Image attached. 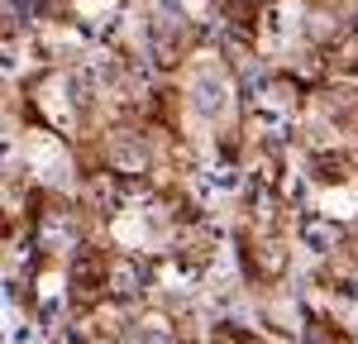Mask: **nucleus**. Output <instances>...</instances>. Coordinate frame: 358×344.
Wrapping results in <instances>:
<instances>
[{
	"label": "nucleus",
	"instance_id": "nucleus-12",
	"mask_svg": "<svg viewBox=\"0 0 358 344\" xmlns=\"http://www.w3.org/2000/svg\"><path fill=\"white\" fill-rule=\"evenodd\" d=\"M115 163L124 172H138L143 168V148H138V143H115Z\"/></svg>",
	"mask_w": 358,
	"mask_h": 344
},
{
	"label": "nucleus",
	"instance_id": "nucleus-2",
	"mask_svg": "<svg viewBox=\"0 0 358 344\" xmlns=\"http://www.w3.org/2000/svg\"><path fill=\"white\" fill-rule=\"evenodd\" d=\"M29 163L38 177H48L57 187H67V158H62V148H57L48 134H29Z\"/></svg>",
	"mask_w": 358,
	"mask_h": 344
},
{
	"label": "nucleus",
	"instance_id": "nucleus-3",
	"mask_svg": "<svg viewBox=\"0 0 358 344\" xmlns=\"http://www.w3.org/2000/svg\"><path fill=\"white\" fill-rule=\"evenodd\" d=\"M296 20H301V5H296V0H282V5H273V10H268V24H263L268 48H282V43L292 38Z\"/></svg>",
	"mask_w": 358,
	"mask_h": 344
},
{
	"label": "nucleus",
	"instance_id": "nucleus-11",
	"mask_svg": "<svg viewBox=\"0 0 358 344\" xmlns=\"http://www.w3.org/2000/svg\"><path fill=\"white\" fill-rule=\"evenodd\" d=\"M320 206H325L330 215H354L358 196H354V192H325V196H320Z\"/></svg>",
	"mask_w": 358,
	"mask_h": 344
},
{
	"label": "nucleus",
	"instance_id": "nucleus-15",
	"mask_svg": "<svg viewBox=\"0 0 358 344\" xmlns=\"http://www.w3.org/2000/svg\"><path fill=\"white\" fill-rule=\"evenodd\" d=\"M138 340L143 344H167V320H158V315L143 320V325H138Z\"/></svg>",
	"mask_w": 358,
	"mask_h": 344
},
{
	"label": "nucleus",
	"instance_id": "nucleus-4",
	"mask_svg": "<svg viewBox=\"0 0 358 344\" xmlns=\"http://www.w3.org/2000/svg\"><path fill=\"white\" fill-rule=\"evenodd\" d=\"M296 239H301L306 254L325 258L339 244V225H330V220H301V229H296Z\"/></svg>",
	"mask_w": 358,
	"mask_h": 344
},
{
	"label": "nucleus",
	"instance_id": "nucleus-14",
	"mask_svg": "<svg viewBox=\"0 0 358 344\" xmlns=\"http://www.w3.org/2000/svg\"><path fill=\"white\" fill-rule=\"evenodd\" d=\"M163 282H167V292L187 296V292L196 287V278H192V273H182V268H163Z\"/></svg>",
	"mask_w": 358,
	"mask_h": 344
},
{
	"label": "nucleus",
	"instance_id": "nucleus-10",
	"mask_svg": "<svg viewBox=\"0 0 358 344\" xmlns=\"http://www.w3.org/2000/svg\"><path fill=\"white\" fill-rule=\"evenodd\" d=\"M43 249H57V254L72 249V225H67V220H48V225H43Z\"/></svg>",
	"mask_w": 358,
	"mask_h": 344
},
{
	"label": "nucleus",
	"instance_id": "nucleus-9",
	"mask_svg": "<svg viewBox=\"0 0 358 344\" xmlns=\"http://www.w3.org/2000/svg\"><path fill=\"white\" fill-rule=\"evenodd\" d=\"M62 91H67V82H53L48 91H43V106H48V115L67 129V124H72V106H67V96H62Z\"/></svg>",
	"mask_w": 358,
	"mask_h": 344
},
{
	"label": "nucleus",
	"instance_id": "nucleus-16",
	"mask_svg": "<svg viewBox=\"0 0 358 344\" xmlns=\"http://www.w3.org/2000/svg\"><path fill=\"white\" fill-rule=\"evenodd\" d=\"M201 10V0H158V15L167 20H177V15H196Z\"/></svg>",
	"mask_w": 358,
	"mask_h": 344
},
{
	"label": "nucleus",
	"instance_id": "nucleus-17",
	"mask_svg": "<svg viewBox=\"0 0 358 344\" xmlns=\"http://www.w3.org/2000/svg\"><path fill=\"white\" fill-rule=\"evenodd\" d=\"M20 72H24V48L10 43V48H5V77H20Z\"/></svg>",
	"mask_w": 358,
	"mask_h": 344
},
{
	"label": "nucleus",
	"instance_id": "nucleus-13",
	"mask_svg": "<svg viewBox=\"0 0 358 344\" xmlns=\"http://www.w3.org/2000/svg\"><path fill=\"white\" fill-rule=\"evenodd\" d=\"M115 292H120V296H134L138 292V268L134 263H120V268H115Z\"/></svg>",
	"mask_w": 358,
	"mask_h": 344
},
{
	"label": "nucleus",
	"instance_id": "nucleus-5",
	"mask_svg": "<svg viewBox=\"0 0 358 344\" xmlns=\"http://www.w3.org/2000/svg\"><path fill=\"white\" fill-rule=\"evenodd\" d=\"M196 192L206 201L220 196V192H239V172L229 168V163H206V172L196 177Z\"/></svg>",
	"mask_w": 358,
	"mask_h": 344
},
{
	"label": "nucleus",
	"instance_id": "nucleus-8",
	"mask_svg": "<svg viewBox=\"0 0 358 344\" xmlns=\"http://www.w3.org/2000/svg\"><path fill=\"white\" fill-rule=\"evenodd\" d=\"M38 335H43V330H38L34 320H24L15 306H5V340H10V344H34Z\"/></svg>",
	"mask_w": 358,
	"mask_h": 344
},
{
	"label": "nucleus",
	"instance_id": "nucleus-6",
	"mask_svg": "<svg viewBox=\"0 0 358 344\" xmlns=\"http://www.w3.org/2000/svg\"><path fill=\"white\" fill-rule=\"evenodd\" d=\"M57 315H62V282L57 278H43L38 282V330L43 335L57 330Z\"/></svg>",
	"mask_w": 358,
	"mask_h": 344
},
{
	"label": "nucleus",
	"instance_id": "nucleus-1",
	"mask_svg": "<svg viewBox=\"0 0 358 344\" xmlns=\"http://www.w3.org/2000/svg\"><path fill=\"white\" fill-rule=\"evenodd\" d=\"M229 96H234V86H229V77H224L220 67L206 62V67L192 72V110L201 115V120H224Z\"/></svg>",
	"mask_w": 358,
	"mask_h": 344
},
{
	"label": "nucleus",
	"instance_id": "nucleus-7",
	"mask_svg": "<svg viewBox=\"0 0 358 344\" xmlns=\"http://www.w3.org/2000/svg\"><path fill=\"white\" fill-rule=\"evenodd\" d=\"M253 120L268 134H287V124H292V115H287V106L277 96H253Z\"/></svg>",
	"mask_w": 358,
	"mask_h": 344
}]
</instances>
